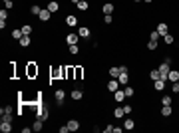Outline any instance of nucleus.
I'll use <instances>...</instances> for the list:
<instances>
[{"label":"nucleus","instance_id":"1","mask_svg":"<svg viewBox=\"0 0 179 133\" xmlns=\"http://www.w3.org/2000/svg\"><path fill=\"white\" fill-rule=\"evenodd\" d=\"M54 97H56L58 107H62V105H64V100H66V91L64 90H56V95H54Z\"/></svg>","mask_w":179,"mask_h":133},{"label":"nucleus","instance_id":"2","mask_svg":"<svg viewBox=\"0 0 179 133\" xmlns=\"http://www.w3.org/2000/svg\"><path fill=\"white\" fill-rule=\"evenodd\" d=\"M157 70H159V74H161V80H167V74H169V62H163Z\"/></svg>","mask_w":179,"mask_h":133},{"label":"nucleus","instance_id":"3","mask_svg":"<svg viewBox=\"0 0 179 133\" xmlns=\"http://www.w3.org/2000/svg\"><path fill=\"white\" fill-rule=\"evenodd\" d=\"M119 86H122V84L118 81V78H113V80H109V81H108V91H112V93H113V91H118V90H119Z\"/></svg>","mask_w":179,"mask_h":133},{"label":"nucleus","instance_id":"4","mask_svg":"<svg viewBox=\"0 0 179 133\" xmlns=\"http://www.w3.org/2000/svg\"><path fill=\"white\" fill-rule=\"evenodd\" d=\"M70 97H72V100H74V101H80V100H82V97H84V91H82V90H80V87H76V90H72V93H70Z\"/></svg>","mask_w":179,"mask_h":133},{"label":"nucleus","instance_id":"5","mask_svg":"<svg viewBox=\"0 0 179 133\" xmlns=\"http://www.w3.org/2000/svg\"><path fill=\"white\" fill-rule=\"evenodd\" d=\"M38 18L42 20V22H48V20L52 18V12H50V10H48V8H42V12L38 14Z\"/></svg>","mask_w":179,"mask_h":133},{"label":"nucleus","instance_id":"6","mask_svg":"<svg viewBox=\"0 0 179 133\" xmlns=\"http://www.w3.org/2000/svg\"><path fill=\"white\" fill-rule=\"evenodd\" d=\"M78 40H80V34H74V32H72V34H68V36H66V44H68V46L78 44Z\"/></svg>","mask_w":179,"mask_h":133},{"label":"nucleus","instance_id":"7","mask_svg":"<svg viewBox=\"0 0 179 133\" xmlns=\"http://www.w3.org/2000/svg\"><path fill=\"white\" fill-rule=\"evenodd\" d=\"M118 81L122 84V86H127V84H129V71H122V74L118 76Z\"/></svg>","mask_w":179,"mask_h":133},{"label":"nucleus","instance_id":"8","mask_svg":"<svg viewBox=\"0 0 179 133\" xmlns=\"http://www.w3.org/2000/svg\"><path fill=\"white\" fill-rule=\"evenodd\" d=\"M46 8H48V10H50V12L54 14V12H58V10H60V4H58L56 0H50V2L46 4Z\"/></svg>","mask_w":179,"mask_h":133},{"label":"nucleus","instance_id":"9","mask_svg":"<svg viewBox=\"0 0 179 133\" xmlns=\"http://www.w3.org/2000/svg\"><path fill=\"white\" fill-rule=\"evenodd\" d=\"M82 78H84V68H82V66H76L74 68V80L80 81Z\"/></svg>","mask_w":179,"mask_h":133},{"label":"nucleus","instance_id":"10","mask_svg":"<svg viewBox=\"0 0 179 133\" xmlns=\"http://www.w3.org/2000/svg\"><path fill=\"white\" fill-rule=\"evenodd\" d=\"M157 32H159V36H165V34H167V32H169V28H167V24H165V22H159V24H157Z\"/></svg>","mask_w":179,"mask_h":133},{"label":"nucleus","instance_id":"11","mask_svg":"<svg viewBox=\"0 0 179 133\" xmlns=\"http://www.w3.org/2000/svg\"><path fill=\"white\" fill-rule=\"evenodd\" d=\"M153 90L155 91H163L165 90V80H155L153 81Z\"/></svg>","mask_w":179,"mask_h":133},{"label":"nucleus","instance_id":"12","mask_svg":"<svg viewBox=\"0 0 179 133\" xmlns=\"http://www.w3.org/2000/svg\"><path fill=\"white\" fill-rule=\"evenodd\" d=\"M167 80L173 84V81H179V71L177 70H169V74H167Z\"/></svg>","mask_w":179,"mask_h":133},{"label":"nucleus","instance_id":"13","mask_svg":"<svg viewBox=\"0 0 179 133\" xmlns=\"http://www.w3.org/2000/svg\"><path fill=\"white\" fill-rule=\"evenodd\" d=\"M0 131L2 133H10L12 131V123H10V121H2V123H0Z\"/></svg>","mask_w":179,"mask_h":133},{"label":"nucleus","instance_id":"14","mask_svg":"<svg viewBox=\"0 0 179 133\" xmlns=\"http://www.w3.org/2000/svg\"><path fill=\"white\" fill-rule=\"evenodd\" d=\"M133 127H135V121H133L132 117H127L125 121H123V129H127V131H132Z\"/></svg>","mask_w":179,"mask_h":133},{"label":"nucleus","instance_id":"15","mask_svg":"<svg viewBox=\"0 0 179 133\" xmlns=\"http://www.w3.org/2000/svg\"><path fill=\"white\" fill-rule=\"evenodd\" d=\"M38 76V66L36 64H28V78Z\"/></svg>","mask_w":179,"mask_h":133},{"label":"nucleus","instance_id":"16","mask_svg":"<svg viewBox=\"0 0 179 133\" xmlns=\"http://www.w3.org/2000/svg\"><path fill=\"white\" fill-rule=\"evenodd\" d=\"M171 113H173L171 105H161V115H163V117H169Z\"/></svg>","mask_w":179,"mask_h":133},{"label":"nucleus","instance_id":"17","mask_svg":"<svg viewBox=\"0 0 179 133\" xmlns=\"http://www.w3.org/2000/svg\"><path fill=\"white\" fill-rule=\"evenodd\" d=\"M32 129H34V131H42V129H44V121H42V119H36V121H34V125H32Z\"/></svg>","mask_w":179,"mask_h":133},{"label":"nucleus","instance_id":"18","mask_svg":"<svg viewBox=\"0 0 179 133\" xmlns=\"http://www.w3.org/2000/svg\"><path fill=\"white\" fill-rule=\"evenodd\" d=\"M78 34H80V38H90V28L88 26H82V28L78 30Z\"/></svg>","mask_w":179,"mask_h":133},{"label":"nucleus","instance_id":"19","mask_svg":"<svg viewBox=\"0 0 179 133\" xmlns=\"http://www.w3.org/2000/svg\"><path fill=\"white\" fill-rule=\"evenodd\" d=\"M102 10H104V14H113V10H116V8H113V4H112V2H106Z\"/></svg>","mask_w":179,"mask_h":133},{"label":"nucleus","instance_id":"20","mask_svg":"<svg viewBox=\"0 0 179 133\" xmlns=\"http://www.w3.org/2000/svg\"><path fill=\"white\" fill-rule=\"evenodd\" d=\"M113 97H116V101H123L125 100V91H122V90L113 91Z\"/></svg>","mask_w":179,"mask_h":133},{"label":"nucleus","instance_id":"21","mask_svg":"<svg viewBox=\"0 0 179 133\" xmlns=\"http://www.w3.org/2000/svg\"><path fill=\"white\" fill-rule=\"evenodd\" d=\"M68 127H70V131H78V129H80V123H78L76 119H70V121H68Z\"/></svg>","mask_w":179,"mask_h":133},{"label":"nucleus","instance_id":"22","mask_svg":"<svg viewBox=\"0 0 179 133\" xmlns=\"http://www.w3.org/2000/svg\"><path fill=\"white\" fill-rule=\"evenodd\" d=\"M66 24H68V26H76V24H78V18L72 16V14H68L66 16Z\"/></svg>","mask_w":179,"mask_h":133},{"label":"nucleus","instance_id":"23","mask_svg":"<svg viewBox=\"0 0 179 133\" xmlns=\"http://www.w3.org/2000/svg\"><path fill=\"white\" fill-rule=\"evenodd\" d=\"M20 30H22V34H24V36H30V34L34 32V30H32V26H30V24H24V26H22V28H20Z\"/></svg>","mask_w":179,"mask_h":133},{"label":"nucleus","instance_id":"24","mask_svg":"<svg viewBox=\"0 0 179 133\" xmlns=\"http://www.w3.org/2000/svg\"><path fill=\"white\" fill-rule=\"evenodd\" d=\"M119 74H122V71H119V66H112L109 68V76L112 78H118Z\"/></svg>","mask_w":179,"mask_h":133},{"label":"nucleus","instance_id":"25","mask_svg":"<svg viewBox=\"0 0 179 133\" xmlns=\"http://www.w3.org/2000/svg\"><path fill=\"white\" fill-rule=\"evenodd\" d=\"M30 42H32V40H30V36H22V38H20V46H22V48H28Z\"/></svg>","mask_w":179,"mask_h":133},{"label":"nucleus","instance_id":"26","mask_svg":"<svg viewBox=\"0 0 179 133\" xmlns=\"http://www.w3.org/2000/svg\"><path fill=\"white\" fill-rule=\"evenodd\" d=\"M76 6H78V10H82V12H86V10L90 8V4H88V2H86V0H80V2H78V4H76Z\"/></svg>","mask_w":179,"mask_h":133},{"label":"nucleus","instance_id":"27","mask_svg":"<svg viewBox=\"0 0 179 133\" xmlns=\"http://www.w3.org/2000/svg\"><path fill=\"white\" fill-rule=\"evenodd\" d=\"M173 103V97H171V95H163V97H161V105H171Z\"/></svg>","mask_w":179,"mask_h":133},{"label":"nucleus","instance_id":"28","mask_svg":"<svg viewBox=\"0 0 179 133\" xmlns=\"http://www.w3.org/2000/svg\"><path fill=\"white\" fill-rule=\"evenodd\" d=\"M149 78H151L153 81H155V80H161V74H159V70H151V71H149Z\"/></svg>","mask_w":179,"mask_h":133},{"label":"nucleus","instance_id":"29","mask_svg":"<svg viewBox=\"0 0 179 133\" xmlns=\"http://www.w3.org/2000/svg\"><path fill=\"white\" fill-rule=\"evenodd\" d=\"M113 115H116V119H119V117L125 115V111H123V107H116V109H113Z\"/></svg>","mask_w":179,"mask_h":133},{"label":"nucleus","instance_id":"30","mask_svg":"<svg viewBox=\"0 0 179 133\" xmlns=\"http://www.w3.org/2000/svg\"><path fill=\"white\" fill-rule=\"evenodd\" d=\"M163 42H165V44H173V42H175L173 34H169V32H167V34H165V36H163Z\"/></svg>","mask_w":179,"mask_h":133},{"label":"nucleus","instance_id":"31","mask_svg":"<svg viewBox=\"0 0 179 133\" xmlns=\"http://www.w3.org/2000/svg\"><path fill=\"white\" fill-rule=\"evenodd\" d=\"M30 12H32L34 16H38V14H40V12H42V6H38V4H34L32 8H30Z\"/></svg>","mask_w":179,"mask_h":133},{"label":"nucleus","instance_id":"32","mask_svg":"<svg viewBox=\"0 0 179 133\" xmlns=\"http://www.w3.org/2000/svg\"><path fill=\"white\" fill-rule=\"evenodd\" d=\"M22 36H24V34H22V30H18V28H16V30H12V38H14V40H20Z\"/></svg>","mask_w":179,"mask_h":133},{"label":"nucleus","instance_id":"33","mask_svg":"<svg viewBox=\"0 0 179 133\" xmlns=\"http://www.w3.org/2000/svg\"><path fill=\"white\" fill-rule=\"evenodd\" d=\"M123 91H125V97H133V93H135L132 86H125V90H123Z\"/></svg>","mask_w":179,"mask_h":133},{"label":"nucleus","instance_id":"34","mask_svg":"<svg viewBox=\"0 0 179 133\" xmlns=\"http://www.w3.org/2000/svg\"><path fill=\"white\" fill-rule=\"evenodd\" d=\"M147 50H151V52L157 50V42H155V40H149V42H147Z\"/></svg>","mask_w":179,"mask_h":133},{"label":"nucleus","instance_id":"35","mask_svg":"<svg viewBox=\"0 0 179 133\" xmlns=\"http://www.w3.org/2000/svg\"><path fill=\"white\" fill-rule=\"evenodd\" d=\"M78 52H80V48H78V44H72V46H70V54H72V56H76Z\"/></svg>","mask_w":179,"mask_h":133},{"label":"nucleus","instance_id":"36","mask_svg":"<svg viewBox=\"0 0 179 133\" xmlns=\"http://www.w3.org/2000/svg\"><path fill=\"white\" fill-rule=\"evenodd\" d=\"M149 40H159V32H157V30H153V32H149Z\"/></svg>","mask_w":179,"mask_h":133},{"label":"nucleus","instance_id":"37","mask_svg":"<svg viewBox=\"0 0 179 133\" xmlns=\"http://www.w3.org/2000/svg\"><path fill=\"white\" fill-rule=\"evenodd\" d=\"M2 115V121H10L12 123V113H0Z\"/></svg>","mask_w":179,"mask_h":133},{"label":"nucleus","instance_id":"38","mask_svg":"<svg viewBox=\"0 0 179 133\" xmlns=\"http://www.w3.org/2000/svg\"><path fill=\"white\" fill-rule=\"evenodd\" d=\"M4 8H6V10L14 8V2H12V0H4Z\"/></svg>","mask_w":179,"mask_h":133},{"label":"nucleus","instance_id":"39","mask_svg":"<svg viewBox=\"0 0 179 133\" xmlns=\"http://www.w3.org/2000/svg\"><path fill=\"white\" fill-rule=\"evenodd\" d=\"M171 91H173V93H179V81H173V86H171Z\"/></svg>","mask_w":179,"mask_h":133},{"label":"nucleus","instance_id":"40","mask_svg":"<svg viewBox=\"0 0 179 133\" xmlns=\"http://www.w3.org/2000/svg\"><path fill=\"white\" fill-rule=\"evenodd\" d=\"M104 22H106V24H112V22H113V16H112V14H106V16H104Z\"/></svg>","mask_w":179,"mask_h":133},{"label":"nucleus","instance_id":"41","mask_svg":"<svg viewBox=\"0 0 179 133\" xmlns=\"http://www.w3.org/2000/svg\"><path fill=\"white\" fill-rule=\"evenodd\" d=\"M6 18H8V12L2 8V10H0V20H6Z\"/></svg>","mask_w":179,"mask_h":133},{"label":"nucleus","instance_id":"42","mask_svg":"<svg viewBox=\"0 0 179 133\" xmlns=\"http://www.w3.org/2000/svg\"><path fill=\"white\" fill-rule=\"evenodd\" d=\"M123 111H125V115H132V105H123Z\"/></svg>","mask_w":179,"mask_h":133},{"label":"nucleus","instance_id":"43","mask_svg":"<svg viewBox=\"0 0 179 133\" xmlns=\"http://www.w3.org/2000/svg\"><path fill=\"white\" fill-rule=\"evenodd\" d=\"M113 131H116V127H113V125H108V127L104 129V133H113Z\"/></svg>","mask_w":179,"mask_h":133},{"label":"nucleus","instance_id":"44","mask_svg":"<svg viewBox=\"0 0 179 133\" xmlns=\"http://www.w3.org/2000/svg\"><path fill=\"white\" fill-rule=\"evenodd\" d=\"M68 131H70V127H68V123L64 125V127H60V133H68Z\"/></svg>","mask_w":179,"mask_h":133},{"label":"nucleus","instance_id":"45","mask_svg":"<svg viewBox=\"0 0 179 133\" xmlns=\"http://www.w3.org/2000/svg\"><path fill=\"white\" fill-rule=\"evenodd\" d=\"M70 2H72V4H78V2H80V0H70Z\"/></svg>","mask_w":179,"mask_h":133},{"label":"nucleus","instance_id":"46","mask_svg":"<svg viewBox=\"0 0 179 133\" xmlns=\"http://www.w3.org/2000/svg\"><path fill=\"white\" fill-rule=\"evenodd\" d=\"M143 2H147V4H149V2H153V0H143Z\"/></svg>","mask_w":179,"mask_h":133},{"label":"nucleus","instance_id":"47","mask_svg":"<svg viewBox=\"0 0 179 133\" xmlns=\"http://www.w3.org/2000/svg\"><path fill=\"white\" fill-rule=\"evenodd\" d=\"M133 2H143V0H133Z\"/></svg>","mask_w":179,"mask_h":133}]
</instances>
